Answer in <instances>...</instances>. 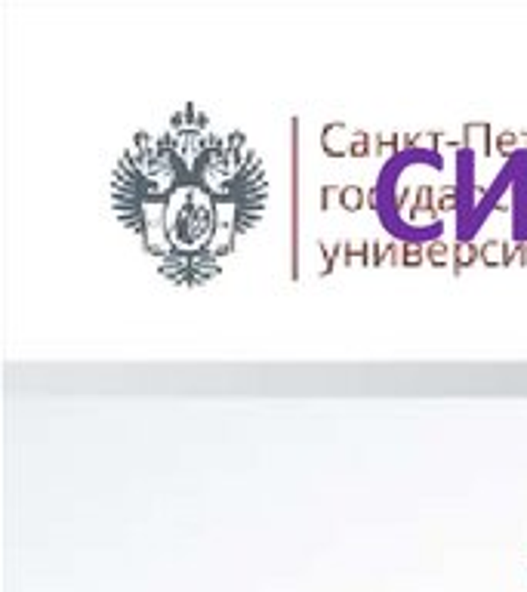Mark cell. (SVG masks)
<instances>
[{"label":"cell","instance_id":"obj_1","mask_svg":"<svg viewBox=\"0 0 527 592\" xmlns=\"http://www.w3.org/2000/svg\"><path fill=\"white\" fill-rule=\"evenodd\" d=\"M111 194L120 222L161 272L191 287L216 278L240 238L253 231L268 179L244 136L216 130L188 108L133 139Z\"/></svg>","mask_w":527,"mask_h":592}]
</instances>
